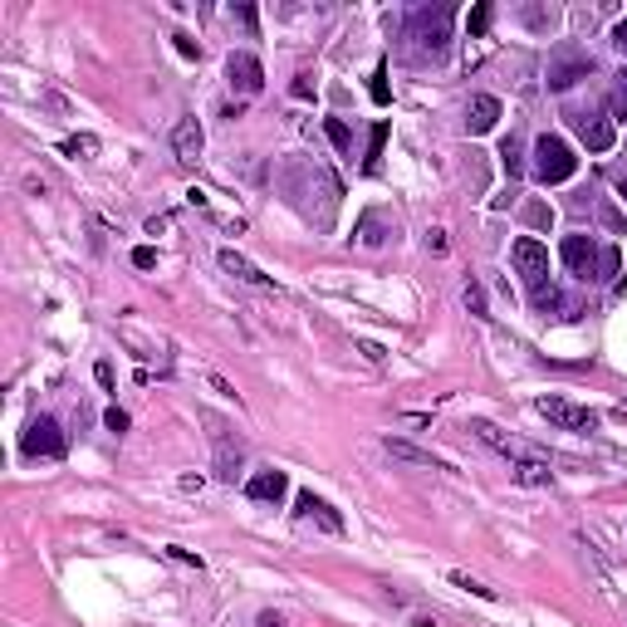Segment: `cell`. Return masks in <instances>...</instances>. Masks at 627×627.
I'll return each mask as SVG.
<instances>
[{
	"instance_id": "1",
	"label": "cell",
	"mask_w": 627,
	"mask_h": 627,
	"mask_svg": "<svg viewBox=\"0 0 627 627\" xmlns=\"http://www.w3.org/2000/svg\"><path fill=\"white\" fill-rule=\"evenodd\" d=\"M573 172H579V157H573V148L563 138H554V133H545V138L535 142V176L545 186H559V182H569Z\"/></svg>"
},
{
	"instance_id": "2",
	"label": "cell",
	"mask_w": 627,
	"mask_h": 627,
	"mask_svg": "<svg viewBox=\"0 0 627 627\" xmlns=\"http://www.w3.org/2000/svg\"><path fill=\"white\" fill-rule=\"evenodd\" d=\"M412 45H417V55H442L446 49V39H451V5H436V10H417L412 15Z\"/></svg>"
},
{
	"instance_id": "3",
	"label": "cell",
	"mask_w": 627,
	"mask_h": 627,
	"mask_svg": "<svg viewBox=\"0 0 627 627\" xmlns=\"http://www.w3.org/2000/svg\"><path fill=\"white\" fill-rule=\"evenodd\" d=\"M510 255H515V270H520V275H525L529 295H535V289H545V285H549V250L539 245L535 236H520V240H515V250H510Z\"/></svg>"
},
{
	"instance_id": "4",
	"label": "cell",
	"mask_w": 627,
	"mask_h": 627,
	"mask_svg": "<svg viewBox=\"0 0 627 627\" xmlns=\"http://www.w3.org/2000/svg\"><path fill=\"white\" fill-rule=\"evenodd\" d=\"M20 451H25V456H49V461H59V456H64V432H59L55 417H35V422L25 426V436H20Z\"/></svg>"
},
{
	"instance_id": "5",
	"label": "cell",
	"mask_w": 627,
	"mask_h": 627,
	"mask_svg": "<svg viewBox=\"0 0 627 627\" xmlns=\"http://www.w3.org/2000/svg\"><path fill=\"white\" fill-rule=\"evenodd\" d=\"M539 417H549L554 426H563V432H593V426H598V417H593L588 407H573L569 397H539Z\"/></svg>"
},
{
	"instance_id": "6",
	"label": "cell",
	"mask_w": 627,
	"mask_h": 627,
	"mask_svg": "<svg viewBox=\"0 0 627 627\" xmlns=\"http://www.w3.org/2000/svg\"><path fill=\"white\" fill-rule=\"evenodd\" d=\"M598 255L603 250L593 245V236H563V265L579 279H598Z\"/></svg>"
},
{
	"instance_id": "7",
	"label": "cell",
	"mask_w": 627,
	"mask_h": 627,
	"mask_svg": "<svg viewBox=\"0 0 627 627\" xmlns=\"http://www.w3.org/2000/svg\"><path fill=\"white\" fill-rule=\"evenodd\" d=\"M245 495L255 500V505H279V500L289 495V476L285 470H255V476L245 480Z\"/></svg>"
},
{
	"instance_id": "8",
	"label": "cell",
	"mask_w": 627,
	"mask_h": 627,
	"mask_svg": "<svg viewBox=\"0 0 627 627\" xmlns=\"http://www.w3.org/2000/svg\"><path fill=\"white\" fill-rule=\"evenodd\" d=\"M226 79H231V89H240V93H260V89H265V69H260L255 55H231V59H226Z\"/></svg>"
},
{
	"instance_id": "9",
	"label": "cell",
	"mask_w": 627,
	"mask_h": 627,
	"mask_svg": "<svg viewBox=\"0 0 627 627\" xmlns=\"http://www.w3.org/2000/svg\"><path fill=\"white\" fill-rule=\"evenodd\" d=\"M295 515H299V520H319L329 535H343V520L333 515V505H323L314 490H299V495H295Z\"/></svg>"
},
{
	"instance_id": "10",
	"label": "cell",
	"mask_w": 627,
	"mask_h": 627,
	"mask_svg": "<svg viewBox=\"0 0 627 627\" xmlns=\"http://www.w3.org/2000/svg\"><path fill=\"white\" fill-rule=\"evenodd\" d=\"M593 74V59L588 55H563V59H554L549 64V89H569V83H579V79H588Z\"/></svg>"
},
{
	"instance_id": "11",
	"label": "cell",
	"mask_w": 627,
	"mask_h": 627,
	"mask_svg": "<svg viewBox=\"0 0 627 627\" xmlns=\"http://www.w3.org/2000/svg\"><path fill=\"white\" fill-rule=\"evenodd\" d=\"M172 148H176V157H182V162H196V157H202V148H206V133H202V123L196 118H182L172 128Z\"/></svg>"
},
{
	"instance_id": "12",
	"label": "cell",
	"mask_w": 627,
	"mask_h": 627,
	"mask_svg": "<svg viewBox=\"0 0 627 627\" xmlns=\"http://www.w3.org/2000/svg\"><path fill=\"white\" fill-rule=\"evenodd\" d=\"M221 270L226 275H236V279H245V285H260V289H275V279L265 275L260 265H250L245 255H236V250H221Z\"/></svg>"
},
{
	"instance_id": "13",
	"label": "cell",
	"mask_w": 627,
	"mask_h": 627,
	"mask_svg": "<svg viewBox=\"0 0 627 627\" xmlns=\"http://www.w3.org/2000/svg\"><path fill=\"white\" fill-rule=\"evenodd\" d=\"M495 118H500V99L476 93V99H470V108H466V128L470 133H490V128H495Z\"/></svg>"
},
{
	"instance_id": "14",
	"label": "cell",
	"mask_w": 627,
	"mask_h": 627,
	"mask_svg": "<svg viewBox=\"0 0 627 627\" xmlns=\"http://www.w3.org/2000/svg\"><path fill=\"white\" fill-rule=\"evenodd\" d=\"M579 138L588 142L593 152H608L613 148V123L608 118H579Z\"/></svg>"
},
{
	"instance_id": "15",
	"label": "cell",
	"mask_w": 627,
	"mask_h": 627,
	"mask_svg": "<svg viewBox=\"0 0 627 627\" xmlns=\"http://www.w3.org/2000/svg\"><path fill=\"white\" fill-rule=\"evenodd\" d=\"M388 451L397 456V461H417V466H432V470H451L446 461H436L432 451H422V446H407V442H397V436H388Z\"/></svg>"
},
{
	"instance_id": "16",
	"label": "cell",
	"mask_w": 627,
	"mask_h": 627,
	"mask_svg": "<svg viewBox=\"0 0 627 627\" xmlns=\"http://www.w3.org/2000/svg\"><path fill=\"white\" fill-rule=\"evenodd\" d=\"M515 480H520V485H549L554 470H549L545 461H529V456H520V461H515Z\"/></svg>"
},
{
	"instance_id": "17",
	"label": "cell",
	"mask_w": 627,
	"mask_h": 627,
	"mask_svg": "<svg viewBox=\"0 0 627 627\" xmlns=\"http://www.w3.org/2000/svg\"><path fill=\"white\" fill-rule=\"evenodd\" d=\"M382 148H388V123H378V128H373V138H368V157H363V172H378Z\"/></svg>"
},
{
	"instance_id": "18",
	"label": "cell",
	"mask_w": 627,
	"mask_h": 627,
	"mask_svg": "<svg viewBox=\"0 0 627 627\" xmlns=\"http://www.w3.org/2000/svg\"><path fill=\"white\" fill-rule=\"evenodd\" d=\"M216 466H221V480H236V470H240V446L221 442V446H216Z\"/></svg>"
},
{
	"instance_id": "19",
	"label": "cell",
	"mask_w": 627,
	"mask_h": 627,
	"mask_svg": "<svg viewBox=\"0 0 627 627\" xmlns=\"http://www.w3.org/2000/svg\"><path fill=\"white\" fill-rule=\"evenodd\" d=\"M323 133H329V142H333L339 152L353 148V133H348V123H343V118H323Z\"/></svg>"
},
{
	"instance_id": "20",
	"label": "cell",
	"mask_w": 627,
	"mask_h": 627,
	"mask_svg": "<svg viewBox=\"0 0 627 627\" xmlns=\"http://www.w3.org/2000/svg\"><path fill=\"white\" fill-rule=\"evenodd\" d=\"M529 299H535V309H539V314H559V309H569V305H563V295H559V289H554V285L535 289V295H529Z\"/></svg>"
},
{
	"instance_id": "21",
	"label": "cell",
	"mask_w": 627,
	"mask_h": 627,
	"mask_svg": "<svg viewBox=\"0 0 627 627\" xmlns=\"http://www.w3.org/2000/svg\"><path fill=\"white\" fill-rule=\"evenodd\" d=\"M451 583H456V588H466V593H476V598H495V588H485V583H480V579H470V573H461V569H451Z\"/></svg>"
},
{
	"instance_id": "22",
	"label": "cell",
	"mask_w": 627,
	"mask_h": 627,
	"mask_svg": "<svg viewBox=\"0 0 627 627\" xmlns=\"http://www.w3.org/2000/svg\"><path fill=\"white\" fill-rule=\"evenodd\" d=\"M500 157H505V172H510V182H515V176L525 172V162H520V142L505 138V142H500Z\"/></svg>"
},
{
	"instance_id": "23",
	"label": "cell",
	"mask_w": 627,
	"mask_h": 627,
	"mask_svg": "<svg viewBox=\"0 0 627 627\" xmlns=\"http://www.w3.org/2000/svg\"><path fill=\"white\" fill-rule=\"evenodd\" d=\"M466 309L476 319H485V289H480V279H466Z\"/></svg>"
},
{
	"instance_id": "24",
	"label": "cell",
	"mask_w": 627,
	"mask_h": 627,
	"mask_svg": "<svg viewBox=\"0 0 627 627\" xmlns=\"http://www.w3.org/2000/svg\"><path fill=\"white\" fill-rule=\"evenodd\" d=\"M358 240H363V245H382V226H378V216H363Z\"/></svg>"
},
{
	"instance_id": "25",
	"label": "cell",
	"mask_w": 627,
	"mask_h": 627,
	"mask_svg": "<svg viewBox=\"0 0 627 627\" xmlns=\"http://www.w3.org/2000/svg\"><path fill=\"white\" fill-rule=\"evenodd\" d=\"M99 152V138H69L64 142V157H93Z\"/></svg>"
},
{
	"instance_id": "26",
	"label": "cell",
	"mask_w": 627,
	"mask_h": 627,
	"mask_svg": "<svg viewBox=\"0 0 627 627\" xmlns=\"http://www.w3.org/2000/svg\"><path fill=\"white\" fill-rule=\"evenodd\" d=\"M392 93H388V64H378L373 69V103H388Z\"/></svg>"
},
{
	"instance_id": "27",
	"label": "cell",
	"mask_w": 627,
	"mask_h": 627,
	"mask_svg": "<svg viewBox=\"0 0 627 627\" xmlns=\"http://www.w3.org/2000/svg\"><path fill=\"white\" fill-rule=\"evenodd\" d=\"M485 30H490V5H485V0H480V5L476 10H470V35H485Z\"/></svg>"
},
{
	"instance_id": "28",
	"label": "cell",
	"mask_w": 627,
	"mask_h": 627,
	"mask_svg": "<svg viewBox=\"0 0 627 627\" xmlns=\"http://www.w3.org/2000/svg\"><path fill=\"white\" fill-rule=\"evenodd\" d=\"M613 118H627V69L618 74V89H613Z\"/></svg>"
},
{
	"instance_id": "29",
	"label": "cell",
	"mask_w": 627,
	"mask_h": 627,
	"mask_svg": "<svg viewBox=\"0 0 627 627\" xmlns=\"http://www.w3.org/2000/svg\"><path fill=\"white\" fill-rule=\"evenodd\" d=\"M103 422H108V432H128V412H123V407H108Z\"/></svg>"
},
{
	"instance_id": "30",
	"label": "cell",
	"mask_w": 627,
	"mask_h": 627,
	"mask_svg": "<svg viewBox=\"0 0 627 627\" xmlns=\"http://www.w3.org/2000/svg\"><path fill=\"white\" fill-rule=\"evenodd\" d=\"M133 265H138V270H152V265H157V250H152V245H138V250H133Z\"/></svg>"
},
{
	"instance_id": "31",
	"label": "cell",
	"mask_w": 627,
	"mask_h": 627,
	"mask_svg": "<svg viewBox=\"0 0 627 627\" xmlns=\"http://www.w3.org/2000/svg\"><path fill=\"white\" fill-rule=\"evenodd\" d=\"M613 270H618V250H603V255H598V275H613Z\"/></svg>"
},
{
	"instance_id": "32",
	"label": "cell",
	"mask_w": 627,
	"mask_h": 627,
	"mask_svg": "<svg viewBox=\"0 0 627 627\" xmlns=\"http://www.w3.org/2000/svg\"><path fill=\"white\" fill-rule=\"evenodd\" d=\"M172 39H176V55H186V59H196V55H202V49H196L186 35H172Z\"/></svg>"
},
{
	"instance_id": "33",
	"label": "cell",
	"mask_w": 627,
	"mask_h": 627,
	"mask_svg": "<svg viewBox=\"0 0 627 627\" xmlns=\"http://www.w3.org/2000/svg\"><path fill=\"white\" fill-rule=\"evenodd\" d=\"M358 353H363V358H368V363H382V358H388V353H382L378 343H358Z\"/></svg>"
},
{
	"instance_id": "34",
	"label": "cell",
	"mask_w": 627,
	"mask_h": 627,
	"mask_svg": "<svg viewBox=\"0 0 627 627\" xmlns=\"http://www.w3.org/2000/svg\"><path fill=\"white\" fill-rule=\"evenodd\" d=\"M426 245H432L436 255H442V250H446V231H426Z\"/></svg>"
},
{
	"instance_id": "35",
	"label": "cell",
	"mask_w": 627,
	"mask_h": 627,
	"mask_svg": "<svg viewBox=\"0 0 627 627\" xmlns=\"http://www.w3.org/2000/svg\"><path fill=\"white\" fill-rule=\"evenodd\" d=\"M613 45H618L623 55H627V20H618V30H613Z\"/></svg>"
},
{
	"instance_id": "36",
	"label": "cell",
	"mask_w": 627,
	"mask_h": 627,
	"mask_svg": "<svg viewBox=\"0 0 627 627\" xmlns=\"http://www.w3.org/2000/svg\"><path fill=\"white\" fill-rule=\"evenodd\" d=\"M295 93H299V99H309V93H314V83H309V74H299V79H295Z\"/></svg>"
},
{
	"instance_id": "37",
	"label": "cell",
	"mask_w": 627,
	"mask_h": 627,
	"mask_svg": "<svg viewBox=\"0 0 627 627\" xmlns=\"http://www.w3.org/2000/svg\"><path fill=\"white\" fill-rule=\"evenodd\" d=\"M260 627H285V623H279L275 613H265V618H260Z\"/></svg>"
},
{
	"instance_id": "38",
	"label": "cell",
	"mask_w": 627,
	"mask_h": 627,
	"mask_svg": "<svg viewBox=\"0 0 627 627\" xmlns=\"http://www.w3.org/2000/svg\"><path fill=\"white\" fill-rule=\"evenodd\" d=\"M618 192H623V202H627V176H623V186H618Z\"/></svg>"
}]
</instances>
